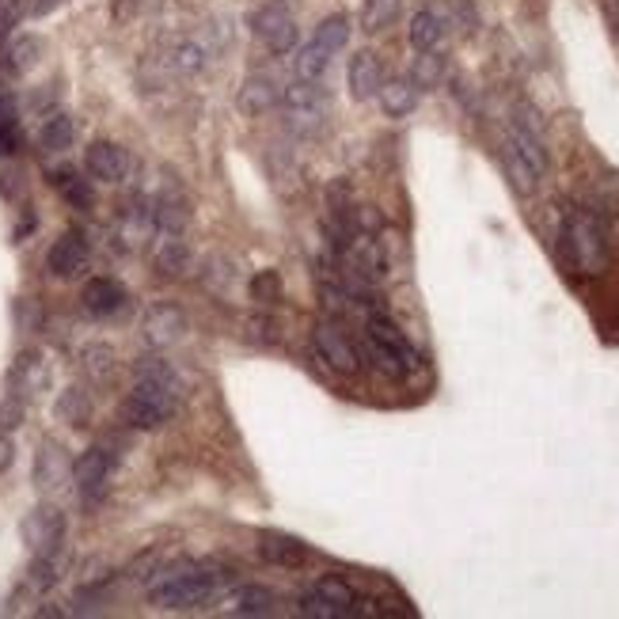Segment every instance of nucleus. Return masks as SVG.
Instances as JSON below:
<instances>
[{
  "label": "nucleus",
  "instance_id": "nucleus-1",
  "mask_svg": "<svg viewBox=\"0 0 619 619\" xmlns=\"http://www.w3.org/2000/svg\"><path fill=\"white\" fill-rule=\"evenodd\" d=\"M228 582V570L213 563H194V559H175V563H160L152 570L149 604L164 608V612H194L206 608L217 589Z\"/></svg>",
  "mask_w": 619,
  "mask_h": 619
},
{
  "label": "nucleus",
  "instance_id": "nucleus-2",
  "mask_svg": "<svg viewBox=\"0 0 619 619\" xmlns=\"http://www.w3.org/2000/svg\"><path fill=\"white\" fill-rule=\"evenodd\" d=\"M555 251H559L563 270L582 274V278H597L608 270V228L593 209L574 206L563 217Z\"/></svg>",
  "mask_w": 619,
  "mask_h": 619
},
{
  "label": "nucleus",
  "instance_id": "nucleus-3",
  "mask_svg": "<svg viewBox=\"0 0 619 619\" xmlns=\"http://www.w3.org/2000/svg\"><path fill=\"white\" fill-rule=\"evenodd\" d=\"M179 395L175 388H164V384H152V380H137L133 392L122 399L118 407V418L130 426V430L152 433L160 426H168V418L179 407Z\"/></svg>",
  "mask_w": 619,
  "mask_h": 619
},
{
  "label": "nucleus",
  "instance_id": "nucleus-4",
  "mask_svg": "<svg viewBox=\"0 0 619 619\" xmlns=\"http://www.w3.org/2000/svg\"><path fill=\"white\" fill-rule=\"evenodd\" d=\"M312 350H316L319 365L331 369L335 376H357L365 369L361 342L354 335H346V327L338 319H319L316 335H312Z\"/></svg>",
  "mask_w": 619,
  "mask_h": 619
},
{
  "label": "nucleus",
  "instance_id": "nucleus-5",
  "mask_svg": "<svg viewBox=\"0 0 619 619\" xmlns=\"http://www.w3.org/2000/svg\"><path fill=\"white\" fill-rule=\"evenodd\" d=\"M251 31L263 42L270 54H293L297 42H301V31H297V19L285 8L282 0H270L263 8L251 12Z\"/></svg>",
  "mask_w": 619,
  "mask_h": 619
},
{
  "label": "nucleus",
  "instance_id": "nucleus-6",
  "mask_svg": "<svg viewBox=\"0 0 619 619\" xmlns=\"http://www.w3.org/2000/svg\"><path fill=\"white\" fill-rule=\"evenodd\" d=\"M19 536H23V544L31 547V555H54V551H61V540H65V513L50 506V502H42L23 517Z\"/></svg>",
  "mask_w": 619,
  "mask_h": 619
},
{
  "label": "nucleus",
  "instance_id": "nucleus-7",
  "mask_svg": "<svg viewBox=\"0 0 619 619\" xmlns=\"http://www.w3.org/2000/svg\"><path fill=\"white\" fill-rule=\"evenodd\" d=\"M111 468H114V456L103 445H92V449H84L80 456L73 460V487L76 494L84 498V502H95L103 490H107V479H111Z\"/></svg>",
  "mask_w": 619,
  "mask_h": 619
},
{
  "label": "nucleus",
  "instance_id": "nucleus-8",
  "mask_svg": "<svg viewBox=\"0 0 619 619\" xmlns=\"http://www.w3.org/2000/svg\"><path fill=\"white\" fill-rule=\"evenodd\" d=\"M282 107L289 114V126L293 130H319L323 122V95H319L316 80H297L282 92Z\"/></svg>",
  "mask_w": 619,
  "mask_h": 619
},
{
  "label": "nucleus",
  "instance_id": "nucleus-9",
  "mask_svg": "<svg viewBox=\"0 0 619 619\" xmlns=\"http://www.w3.org/2000/svg\"><path fill=\"white\" fill-rule=\"evenodd\" d=\"M88 259H92L88 240L80 232H61L54 240V247L46 251V270L54 278H61V282H69V278H80L88 270Z\"/></svg>",
  "mask_w": 619,
  "mask_h": 619
},
{
  "label": "nucleus",
  "instance_id": "nucleus-10",
  "mask_svg": "<svg viewBox=\"0 0 619 619\" xmlns=\"http://www.w3.org/2000/svg\"><path fill=\"white\" fill-rule=\"evenodd\" d=\"M84 168L99 183H122L130 175V152L118 141H92L84 149Z\"/></svg>",
  "mask_w": 619,
  "mask_h": 619
},
{
  "label": "nucleus",
  "instance_id": "nucleus-11",
  "mask_svg": "<svg viewBox=\"0 0 619 619\" xmlns=\"http://www.w3.org/2000/svg\"><path fill=\"white\" fill-rule=\"evenodd\" d=\"M152 225L160 228L164 236H183L190 225V198L183 194L179 183L164 187L152 198Z\"/></svg>",
  "mask_w": 619,
  "mask_h": 619
},
{
  "label": "nucleus",
  "instance_id": "nucleus-12",
  "mask_svg": "<svg viewBox=\"0 0 619 619\" xmlns=\"http://www.w3.org/2000/svg\"><path fill=\"white\" fill-rule=\"evenodd\" d=\"M46 384H50V365L42 361L38 350H23V354L12 361V369H8V392L16 395V399H31V395H38Z\"/></svg>",
  "mask_w": 619,
  "mask_h": 619
},
{
  "label": "nucleus",
  "instance_id": "nucleus-13",
  "mask_svg": "<svg viewBox=\"0 0 619 619\" xmlns=\"http://www.w3.org/2000/svg\"><path fill=\"white\" fill-rule=\"evenodd\" d=\"M80 304H84L88 316L111 319L130 304V293H126V285L114 282V278H92L84 285V293H80Z\"/></svg>",
  "mask_w": 619,
  "mask_h": 619
},
{
  "label": "nucleus",
  "instance_id": "nucleus-14",
  "mask_svg": "<svg viewBox=\"0 0 619 619\" xmlns=\"http://www.w3.org/2000/svg\"><path fill=\"white\" fill-rule=\"evenodd\" d=\"M365 335L376 338V342H384L388 350H395V354L407 361V369H411V373L422 369V354L414 350V342L399 331V323H395L388 312H369V316H365Z\"/></svg>",
  "mask_w": 619,
  "mask_h": 619
},
{
  "label": "nucleus",
  "instance_id": "nucleus-15",
  "mask_svg": "<svg viewBox=\"0 0 619 619\" xmlns=\"http://www.w3.org/2000/svg\"><path fill=\"white\" fill-rule=\"evenodd\" d=\"M445 35H449V8L430 4V8H418V12L411 16V27H407V42H411L418 54L437 50Z\"/></svg>",
  "mask_w": 619,
  "mask_h": 619
},
{
  "label": "nucleus",
  "instance_id": "nucleus-16",
  "mask_svg": "<svg viewBox=\"0 0 619 619\" xmlns=\"http://www.w3.org/2000/svg\"><path fill=\"white\" fill-rule=\"evenodd\" d=\"M141 331H145V342H149L152 350H168L171 342H179L183 331H187V316L175 304H156V308H149Z\"/></svg>",
  "mask_w": 619,
  "mask_h": 619
},
{
  "label": "nucleus",
  "instance_id": "nucleus-17",
  "mask_svg": "<svg viewBox=\"0 0 619 619\" xmlns=\"http://www.w3.org/2000/svg\"><path fill=\"white\" fill-rule=\"evenodd\" d=\"M259 555H263V563L282 566V570H301L312 559L308 544L297 536H285V532H259Z\"/></svg>",
  "mask_w": 619,
  "mask_h": 619
},
{
  "label": "nucleus",
  "instance_id": "nucleus-18",
  "mask_svg": "<svg viewBox=\"0 0 619 619\" xmlns=\"http://www.w3.org/2000/svg\"><path fill=\"white\" fill-rule=\"evenodd\" d=\"M346 84H350V95L357 103H369L376 99L380 84H384V69H380V57L373 50H357L346 65Z\"/></svg>",
  "mask_w": 619,
  "mask_h": 619
},
{
  "label": "nucleus",
  "instance_id": "nucleus-19",
  "mask_svg": "<svg viewBox=\"0 0 619 619\" xmlns=\"http://www.w3.org/2000/svg\"><path fill=\"white\" fill-rule=\"evenodd\" d=\"M236 103H240V111H244V114L259 118V114L274 111V107H282V88H278L270 76H247L244 84H240Z\"/></svg>",
  "mask_w": 619,
  "mask_h": 619
},
{
  "label": "nucleus",
  "instance_id": "nucleus-20",
  "mask_svg": "<svg viewBox=\"0 0 619 619\" xmlns=\"http://www.w3.org/2000/svg\"><path fill=\"white\" fill-rule=\"evenodd\" d=\"M69 456L57 441H42L35 452V487L38 490H57L69 479Z\"/></svg>",
  "mask_w": 619,
  "mask_h": 619
},
{
  "label": "nucleus",
  "instance_id": "nucleus-21",
  "mask_svg": "<svg viewBox=\"0 0 619 619\" xmlns=\"http://www.w3.org/2000/svg\"><path fill=\"white\" fill-rule=\"evenodd\" d=\"M42 38L38 35H16L4 42V50H0V69L12 76H23L31 73L38 61H42Z\"/></svg>",
  "mask_w": 619,
  "mask_h": 619
},
{
  "label": "nucleus",
  "instance_id": "nucleus-22",
  "mask_svg": "<svg viewBox=\"0 0 619 619\" xmlns=\"http://www.w3.org/2000/svg\"><path fill=\"white\" fill-rule=\"evenodd\" d=\"M50 187L65 198V206L69 209H80V213H88L95 206V187L92 179H80V171L73 168H54L50 171Z\"/></svg>",
  "mask_w": 619,
  "mask_h": 619
},
{
  "label": "nucleus",
  "instance_id": "nucleus-23",
  "mask_svg": "<svg viewBox=\"0 0 619 619\" xmlns=\"http://www.w3.org/2000/svg\"><path fill=\"white\" fill-rule=\"evenodd\" d=\"M376 99H380V107H384L388 118H407L418 107V88H414L411 76H392V80L380 84Z\"/></svg>",
  "mask_w": 619,
  "mask_h": 619
},
{
  "label": "nucleus",
  "instance_id": "nucleus-24",
  "mask_svg": "<svg viewBox=\"0 0 619 619\" xmlns=\"http://www.w3.org/2000/svg\"><path fill=\"white\" fill-rule=\"evenodd\" d=\"M278 604V593L270 585H236L228 593V608L232 616H270Z\"/></svg>",
  "mask_w": 619,
  "mask_h": 619
},
{
  "label": "nucleus",
  "instance_id": "nucleus-25",
  "mask_svg": "<svg viewBox=\"0 0 619 619\" xmlns=\"http://www.w3.org/2000/svg\"><path fill=\"white\" fill-rule=\"evenodd\" d=\"M152 266H156V274L160 278H168V282H179V278H187L190 270H194V255H190V247L179 240V236H171L160 244V251L152 255Z\"/></svg>",
  "mask_w": 619,
  "mask_h": 619
},
{
  "label": "nucleus",
  "instance_id": "nucleus-26",
  "mask_svg": "<svg viewBox=\"0 0 619 619\" xmlns=\"http://www.w3.org/2000/svg\"><path fill=\"white\" fill-rule=\"evenodd\" d=\"M361 357L373 365L380 376H388V380H407V376H414L411 369H407V361L395 354V350H388L384 342H376V338H369L365 331H361Z\"/></svg>",
  "mask_w": 619,
  "mask_h": 619
},
{
  "label": "nucleus",
  "instance_id": "nucleus-27",
  "mask_svg": "<svg viewBox=\"0 0 619 619\" xmlns=\"http://www.w3.org/2000/svg\"><path fill=\"white\" fill-rule=\"evenodd\" d=\"M76 141V122L65 111H50L38 126V145L46 152H69Z\"/></svg>",
  "mask_w": 619,
  "mask_h": 619
},
{
  "label": "nucleus",
  "instance_id": "nucleus-28",
  "mask_svg": "<svg viewBox=\"0 0 619 619\" xmlns=\"http://www.w3.org/2000/svg\"><path fill=\"white\" fill-rule=\"evenodd\" d=\"M502 160H506V171H509V183H513V190H517V194H536V187H540V179H544V175L532 168L525 156L509 145V141L502 145Z\"/></svg>",
  "mask_w": 619,
  "mask_h": 619
},
{
  "label": "nucleus",
  "instance_id": "nucleus-29",
  "mask_svg": "<svg viewBox=\"0 0 619 619\" xmlns=\"http://www.w3.org/2000/svg\"><path fill=\"white\" fill-rule=\"evenodd\" d=\"M57 418L65 422V426H88L92 422V399H88V392L84 388H65V392L57 395Z\"/></svg>",
  "mask_w": 619,
  "mask_h": 619
},
{
  "label": "nucleus",
  "instance_id": "nucleus-30",
  "mask_svg": "<svg viewBox=\"0 0 619 619\" xmlns=\"http://www.w3.org/2000/svg\"><path fill=\"white\" fill-rule=\"evenodd\" d=\"M171 65L187 76L202 73L209 65L206 42H198V38H175V42H171Z\"/></svg>",
  "mask_w": 619,
  "mask_h": 619
},
{
  "label": "nucleus",
  "instance_id": "nucleus-31",
  "mask_svg": "<svg viewBox=\"0 0 619 619\" xmlns=\"http://www.w3.org/2000/svg\"><path fill=\"white\" fill-rule=\"evenodd\" d=\"M331 50L327 46H319L316 38L304 46L301 54H297V61H293V69H297V80H323L327 76V69H331Z\"/></svg>",
  "mask_w": 619,
  "mask_h": 619
},
{
  "label": "nucleus",
  "instance_id": "nucleus-32",
  "mask_svg": "<svg viewBox=\"0 0 619 619\" xmlns=\"http://www.w3.org/2000/svg\"><path fill=\"white\" fill-rule=\"evenodd\" d=\"M57 582H61V551H54V555H35V563L27 570V589L50 593Z\"/></svg>",
  "mask_w": 619,
  "mask_h": 619
},
{
  "label": "nucleus",
  "instance_id": "nucleus-33",
  "mask_svg": "<svg viewBox=\"0 0 619 619\" xmlns=\"http://www.w3.org/2000/svg\"><path fill=\"white\" fill-rule=\"evenodd\" d=\"M312 589H316L319 597H323V601H331L338 608V612H342V616H354V585L350 582H342V578H338V574H323V578H319L316 585H312Z\"/></svg>",
  "mask_w": 619,
  "mask_h": 619
},
{
  "label": "nucleus",
  "instance_id": "nucleus-34",
  "mask_svg": "<svg viewBox=\"0 0 619 619\" xmlns=\"http://www.w3.org/2000/svg\"><path fill=\"white\" fill-rule=\"evenodd\" d=\"M247 293H251V301L263 304V308H274V304H282L285 297V285H282V274L278 270H259L251 282H247Z\"/></svg>",
  "mask_w": 619,
  "mask_h": 619
},
{
  "label": "nucleus",
  "instance_id": "nucleus-35",
  "mask_svg": "<svg viewBox=\"0 0 619 619\" xmlns=\"http://www.w3.org/2000/svg\"><path fill=\"white\" fill-rule=\"evenodd\" d=\"M441 76H445V61L437 57V50H426V54L414 61L411 80H414V88H418V92H422V88H437V84H441Z\"/></svg>",
  "mask_w": 619,
  "mask_h": 619
},
{
  "label": "nucleus",
  "instance_id": "nucleus-36",
  "mask_svg": "<svg viewBox=\"0 0 619 619\" xmlns=\"http://www.w3.org/2000/svg\"><path fill=\"white\" fill-rule=\"evenodd\" d=\"M319 46H327L331 54H338L342 46H346V38H350V19L346 16H327L323 23L316 27V35H312Z\"/></svg>",
  "mask_w": 619,
  "mask_h": 619
},
{
  "label": "nucleus",
  "instance_id": "nucleus-37",
  "mask_svg": "<svg viewBox=\"0 0 619 619\" xmlns=\"http://www.w3.org/2000/svg\"><path fill=\"white\" fill-rule=\"evenodd\" d=\"M395 16H399V0H365L361 23H365L369 35H376V31H384Z\"/></svg>",
  "mask_w": 619,
  "mask_h": 619
},
{
  "label": "nucleus",
  "instance_id": "nucleus-38",
  "mask_svg": "<svg viewBox=\"0 0 619 619\" xmlns=\"http://www.w3.org/2000/svg\"><path fill=\"white\" fill-rule=\"evenodd\" d=\"M297 616H304V619H338L342 612H338L331 601H323L316 589H312V593H304L301 601H297Z\"/></svg>",
  "mask_w": 619,
  "mask_h": 619
},
{
  "label": "nucleus",
  "instance_id": "nucleus-39",
  "mask_svg": "<svg viewBox=\"0 0 619 619\" xmlns=\"http://www.w3.org/2000/svg\"><path fill=\"white\" fill-rule=\"evenodd\" d=\"M111 365H114V354L107 346H88V350H84V369H88L95 380H107Z\"/></svg>",
  "mask_w": 619,
  "mask_h": 619
},
{
  "label": "nucleus",
  "instance_id": "nucleus-40",
  "mask_svg": "<svg viewBox=\"0 0 619 619\" xmlns=\"http://www.w3.org/2000/svg\"><path fill=\"white\" fill-rule=\"evenodd\" d=\"M23 149V130H19V118L12 122H0V160H12Z\"/></svg>",
  "mask_w": 619,
  "mask_h": 619
},
{
  "label": "nucleus",
  "instance_id": "nucleus-41",
  "mask_svg": "<svg viewBox=\"0 0 619 619\" xmlns=\"http://www.w3.org/2000/svg\"><path fill=\"white\" fill-rule=\"evenodd\" d=\"M23 426V399H16V395H8L4 403H0V430H19Z\"/></svg>",
  "mask_w": 619,
  "mask_h": 619
},
{
  "label": "nucleus",
  "instance_id": "nucleus-42",
  "mask_svg": "<svg viewBox=\"0 0 619 619\" xmlns=\"http://www.w3.org/2000/svg\"><path fill=\"white\" fill-rule=\"evenodd\" d=\"M156 566H160V555H156V551H145L141 559H133V563L126 566V578H133V582H149Z\"/></svg>",
  "mask_w": 619,
  "mask_h": 619
},
{
  "label": "nucleus",
  "instance_id": "nucleus-43",
  "mask_svg": "<svg viewBox=\"0 0 619 619\" xmlns=\"http://www.w3.org/2000/svg\"><path fill=\"white\" fill-rule=\"evenodd\" d=\"M247 331H251V338H259V342H278V323H274V316H251L247 319Z\"/></svg>",
  "mask_w": 619,
  "mask_h": 619
},
{
  "label": "nucleus",
  "instance_id": "nucleus-44",
  "mask_svg": "<svg viewBox=\"0 0 619 619\" xmlns=\"http://www.w3.org/2000/svg\"><path fill=\"white\" fill-rule=\"evenodd\" d=\"M19 190H23V183H19V171H12V168L0 171V198L19 202Z\"/></svg>",
  "mask_w": 619,
  "mask_h": 619
},
{
  "label": "nucleus",
  "instance_id": "nucleus-45",
  "mask_svg": "<svg viewBox=\"0 0 619 619\" xmlns=\"http://www.w3.org/2000/svg\"><path fill=\"white\" fill-rule=\"evenodd\" d=\"M12 118H19V103H16V92L0 80V122H12Z\"/></svg>",
  "mask_w": 619,
  "mask_h": 619
},
{
  "label": "nucleus",
  "instance_id": "nucleus-46",
  "mask_svg": "<svg viewBox=\"0 0 619 619\" xmlns=\"http://www.w3.org/2000/svg\"><path fill=\"white\" fill-rule=\"evenodd\" d=\"M35 225H38V217H35V213H31V206H23V221H19V225H16V232H12V240H16V244H23V240H27L31 232H35Z\"/></svg>",
  "mask_w": 619,
  "mask_h": 619
},
{
  "label": "nucleus",
  "instance_id": "nucleus-47",
  "mask_svg": "<svg viewBox=\"0 0 619 619\" xmlns=\"http://www.w3.org/2000/svg\"><path fill=\"white\" fill-rule=\"evenodd\" d=\"M16 464V445H12V437L8 433H0V475Z\"/></svg>",
  "mask_w": 619,
  "mask_h": 619
},
{
  "label": "nucleus",
  "instance_id": "nucleus-48",
  "mask_svg": "<svg viewBox=\"0 0 619 619\" xmlns=\"http://www.w3.org/2000/svg\"><path fill=\"white\" fill-rule=\"evenodd\" d=\"M61 4H69V0H31V12H27V16L42 19V16H50V12H57Z\"/></svg>",
  "mask_w": 619,
  "mask_h": 619
},
{
  "label": "nucleus",
  "instance_id": "nucleus-49",
  "mask_svg": "<svg viewBox=\"0 0 619 619\" xmlns=\"http://www.w3.org/2000/svg\"><path fill=\"white\" fill-rule=\"evenodd\" d=\"M0 4H4V0H0Z\"/></svg>",
  "mask_w": 619,
  "mask_h": 619
},
{
  "label": "nucleus",
  "instance_id": "nucleus-50",
  "mask_svg": "<svg viewBox=\"0 0 619 619\" xmlns=\"http://www.w3.org/2000/svg\"><path fill=\"white\" fill-rule=\"evenodd\" d=\"M282 4H285V0H282Z\"/></svg>",
  "mask_w": 619,
  "mask_h": 619
}]
</instances>
